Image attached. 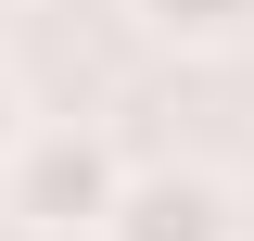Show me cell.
I'll use <instances>...</instances> for the list:
<instances>
[{"label": "cell", "mask_w": 254, "mask_h": 241, "mask_svg": "<svg viewBox=\"0 0 254 241\" xmlns=\"http://www.w3.org/2000/svg\"><path fill=\"white\" fill-rule=\"evenodd\" d=\"M115 190H127V165H115L102 127H38V140H13V216H26V229H51V241L89 229L102 241Z\"/></svg>", "instance_id": "6da1fadb"}, {"label": "cell", "mask_w": 254, "mask_h": 241, "mask_svg": "<svg viewBox=\"0 0 254 241\" xmlns=\"http://www.w3.org/2000/svg\"><path fill=\"white\" fill-rule=\"evenodd\" d=\"M102 241H242V203H229V178H203V165H153V178L115 190Z\"/></svg>", "instance_id": "7a4b0ae2"}, {"label": "cell", "mask_w": 254, "mask_h": 241, "mask_svg": "<svg viewBox=\"0 0 254 241\" xmlns=\"http://www.w3.org/2000/svg\"><path fill=\"white\" fill-rule=\"evenodd\" d=\"M153 38H178V51H229V38H254V0H127Z\"/></svg>", "instance_id": "3957f363"}, {"label": "cell", "mask_w": 254, "mask_h": 241, "mask_svg": "<svg viewBox=\"0 0 254 241\" xmlns=\"http://www.w3.org/2000/svg\"><path fill=\"white\" fill-rule=\"evenodd\" d=\"M13 140H26V127H13V76H0V152H13Z\"/></svg>", "instance_id": "277c9868"}]
</instances>
